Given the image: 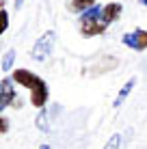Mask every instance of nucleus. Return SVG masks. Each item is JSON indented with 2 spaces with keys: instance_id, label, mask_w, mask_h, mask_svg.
Masks as SVG:
<instances>
[{
  "instance_id": "nucleus-1",
  "label": "nucleus",
  "mask_w": 147,
  "mask_h": 149,
  "mask_svg": "<svg viewBox=\"0 0 147 149\" xmlns=\"http://www.w3.org/2000/svg\"><path fill=\"white\" fill-rule=\"evenodd\" d=\"M123 13V4L121 2H108V4H95L82 15H78V30L82 37H98L104 35L110 24H115Z\"/></svg>"
},
{
  "instance_id": "nucleus-2",
  "label": "nucleus",
  "mask_w": 147,
  "mask_h": 149,
  "mask_svg": "<svg viewBox=\"0 0 147 149\" xmlns=\"http://www.w3.org/2000/svg\"><path fill=\"white\" fill-rule=\"evenodd\" d=\"M11 78L17 86H24L30 93V104L35 108H39V110L45 108V104L50 100V89H48V84H45V80L41 76H37L35 71H30L26 67H17V69H13Z\"/></svg>"
},
{
  "instance_id": "nucleus-3",
  "label": "nucleus",
  "mask_w": 147,
  "mask_h": 149,
  "mask_svg": "<svg viewBox=\"0 0 147 149\" xmlns=\"http://www.w3.org/2000/svg\"><path fill=\"white\" fill-rule=\"evenodd\" d=\"M54 43H56V33L54 30H45V33L35 41L33 50H30V56H33L37 63H43L48 61L54 52Z\"/></svg>"
},
{
  "instance_id": "nucleus-4",
  "label": "nucleus",
  "mask_w": 147,
  "mask_h": 149,
  "mask_svg": "<svg viewBox=\"0 0 147 149\" xmlns=\"http://www.w3.org/2000/svg\"><path fill=\"white\" fill-rule=\"evenodd\" d=\"M9 106H15V108H20V106H22V102L17 100L13 78H11V76H4L2 82H0V110H7Z\"/></svg>"
},
{
  "instance_id": "nucleus-5",
  "label": "nucleus",
  "mask_w": 147,
  "mask_h": 149,
  "mask_svg": "<svg viewBox=\"0 0 147 149\" xmlns=\"http://www.w3.org/2000/svg\"><path fill=\"white\" fill-rule=\"evenodd\" d=\"M121 43L128 45L130 50H136V52H143L147 50V30L145 28H134L130 33H125L121 37Z\"/></svg>"
},
{
  "instance_id": "nucleus-6",
  "label": "nucleus",
  "mask_w": 147,
  "mask_h": 149,
  "mask_svg": "<svg viewBox=\"0 0 147 149\" xmlns=\"http://www.w3.org/2000/svg\"><path fill=\"white\" fill-rule=\"evenodd\" d=\"M134 86H136V78H130V80L119 89V93H117V97H115V102H113V108H119V106L128 100V95L134 91Z\"/></svg>"
},
{
  "instance_id": "nucleus-7",
  "label": "nucleus",
  "mask_w": 147,
  "mask_h": 149,
  "mask_svg": "<svg viewBox=\"0 0 147 149\" xmlns=\"http://www.w3.org/2000/svg\"><path fill=\"white\" fill-rule=\"evenodd\" d=\"M95 4H98V0H72V2H69V11L82 15L84 11H89L91 7H95Z\"/></svg>"
},
{
  "instance_id": "nucleus-8",
  "label": "nucleus",
  "mask_w": 147,
  "mask_h": 149,
  "mask_svg": "<svg viewBox=\"0 0 147 149\" xmlns=\"http://www.w3.org/2000/svg\"><path fill=\"white\" fill-rule=\"evenodd\" d=\"M13 65H15V50H13V48H9L7 52L2 54V61H0V69H2L4 74H9V71L13 69Z\"/></svg>"
},
{
  "instance_id": "nucleus-9",
  "label": "nucleus",
  "mask_w": 147,
  "mask_h": 149,
  "mask_svg": "<svg viewBox=\"0 0 147 149\" xmlns=\"http://www.w3.org/2000/svg\"><path fill=\"white\" fill-rule=\"evenodd\" d=\"M48 110H39V115L37 117H35V125H37V130L39 132H43V134H48V132H50V121H48Z\"/></svg>"
},
{
  "instance_id": "nucleus-10",
  "label": "nucleus",
  "mask_w": 147,
  "mask_h": 149,
  "mask_svg": "<svg viewBox=\"0 0 147 149\" xmlns=\"http://www.w3.org/2000/svg\"><path fill=\"white\" fill-rule=\"evenodd\" d=\"M119 147H121V134H119V132H115V134L104 143L102 149H119Z\"/></svg>"
},
{
  "instance_id": "nucleus-11",
  "label": "nucleus",
  "mask_w": 147,
  "mask_h": 149,
  "mask_svg": "<svg viewBox=\"0 0 147 149\" xmlns=\"http://www.w3.org/2000/svg\"><path fill=\"white\" fill-rule=\"evenodd\" d=\"M0 13H2V28H0V33H7V28H9V11H7V2H4V0H2Z\"/></svg>"
},
{
  "instance_id": "nucleus-12",
  "label": "nucleus",
  "mask_w": 147,
  "mask_h": 149,
  "mask_svg": "<svg viewBox=\"0 0 147 149\" xmlns=\"http://www.w3.org/2000/svg\"><path fill=\"white\" fill-rule=\"evenodd\" d=\"M0 132H2V134H7V132H9V119H7V115L0 117Z\"/></svg>"
},
{
  "instance_id": "nucleus-13",
  "label": "nucleus",
  "mask_w": 147,
  "mask_h": 149,
  "mask_svg": "<svg viewBox=\"0 0 147 149\" xmlns=\"http://www.w3.org/2000/svg\"><path fill=\"white\" fill-rule=\"evenodd\" d=\"M22 7H24V0H15V11H20Z\"/></svg>"
},
{
  "instance_id": "nucleus-14",
  "label": "nucleus",
  "mask_w": 147,
  "mask_h": 149,
  "mask_svg": "<svg viewBox=\"0 0 147 149\" xmlns=\"http://www.w3.org/2000/svg\"><path fill=\"white\" fill-rule=\"evenodd\" d=\"M139 2H141V4H143V7H147V0H139Z\"/></svg>"
},
{
  "instance_id": "nucleus-15",
  "label": "nucleus",
  "mask_w": 147,
  "mask_h": 149,
  "mask_svg": "<svg viewBox=\"0 0 147 149\" xmlns=\"http://www.w3.org/2000/svg\"><path fill=\"white\" fill-rule=\"evenodd\" d=\"M39 149H50V145H41V147H39Z\"/></svg>"
}]
</instances>
